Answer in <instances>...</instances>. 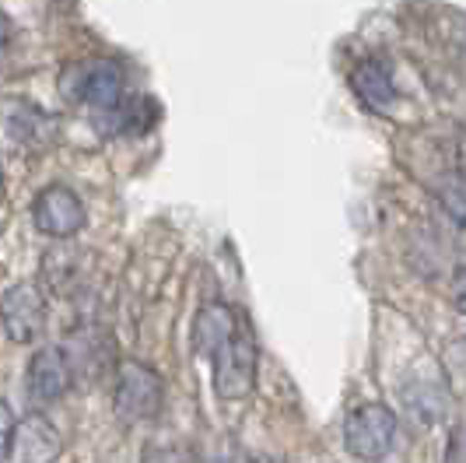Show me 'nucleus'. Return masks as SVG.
Wrapping results in <instances>:
<instances>
[{
  "label": "nucleus",
  "mask_w": 466,
  "mask_h": 463,
  "mask_svg": "<svg viewBox=\"0 0 466 463\" xmlns=\"http://www.w3.org/2000/svg\"><path fill=\"white\" fill-rule=\"evenodd\" d=\"M70 390V362L64 347H39L25 372V394L32 404H56Z\"/></svg>",
  "instance_id": "423d86ee"
},
{
  "label": "nucleus",
  "mask_w": 466,
  "mask_h": 463,
  "mask_svg": "<svg viewBox=\"0 0 466 463\" xmlns=\"http://www.w3.org/2000/svg\"><path fill=\"white\" fill-rule=\"evenodd\" d=\"M257 386V345L242 326L232 345L214 355V390L221 400H242Z\"/></svg>",
  "instance_id": "7ed1b4c3"
},
{
  "label": "nucleus",
  "mask_w": 466,
  "mask_h": 463,
  "mask_svg": "<svg viewBox=\"0 0 466 463\" xmlns=\"http://www.w3.org/2000/svg\"><path fill=\"white\" fill-rule=\"evenodd\" d=\"M0 186H4V162H0Z\"/></svg>",
  "instance_id": "2eb2a0df"
},
{
  "label": "nucleus",
  "mask_w": 466,
  "mask_h": 463,
  "mask_svg": "<svg viewBox=\"0 0 466 463\" xmlns=\"http://www.w3.org/2000/svg\"><path fill=\"white\" fill-rule=\"evenodd\" d=\"M165 383L155 369H147L144 362H123L116 376V415L127 425L151 421L162 411Z\"/></svg>",
  "instance_id": "f03ea898"
},
{
  "label": "nucleus",
  "mask_w": 466,
  "mask_h": 463,
  "mask_svg": "<svg viewBox=\"0 0 466 463\" xmlns=\"http://www.w3.org/2000/svg\"><path fill=\"white\" fill-rule=\"evenodd\" d=\"M400 421L386 404H361L344 421V446L354 460L379 463L393 453Z\"/></svg>",
  "instance_id": "f257e3e1"
},
{
  "label": "nucleus",
  "mask_w": 466,
  "mask_h": 463,
  "mask_svg": "<svg viewBox=\"0 0 466 463\" xmlns=\"http://www.w3.org/2000/svg\"><path fill=\"white\" fill-rule=\"evenodd\" d=\"M0 324L7 330L11 341L28 345L43 334L46 326V295L35 281H18L15 288L4 292L0 299Z\"/></svg>",
  "instance_id": "20e7f679"
},
{
  "label": "nucleus",
  "mask_w": 466,
  "mask_h": 463,
  "mask_svg": "<svg viewBox=\"0 0 466 463\" xmlns=\"http://www.w3.org/2000/svg\"><path fill=\"white\" fill-rule=\"evenodd\" d=\"M15 428H18V417H15V411H11L7 400H0V460H7V453H11Z\"/></svg>",
  "instance_id": "ddd939ff"
},
{
  "label": "nucleus",
  "mask_w": 466,
  "mask_h": 463,
  "mask_svg": "<svg viewBox=\"0 0 466 463\" xmlns=\"http://www.w3.org/2000/svg\"><path fill=\"white\" fill-rule=\"evenodd\" d=\"M452 302H456V309L466 316V263L456 267V281H452Z\"/></svg>",
  "instance_id": "4468645a"
},
{
  "label": "nucleus",
  "mask_w": 466,
  "mask_h": 463,
  "mask_svg": "<svg viewBox=\"0 0 466 463\" xmlns=\"http://www.w3.org/2000/svg\"><path fill=\"white\" fill-rule=\"evenodd\" d=\"M0 127L7 130V138L15 140V144H43V140L53 134V119H49L43 109L22 102V98L4 102V109H0Z\"/></svg>",
  "instance_id": "9b49d317"
},
{
  "label": "nucleus",
  "mask_w": 466,
  "mask_h": 463,
  "mask_svg": "<svg viewBox=\"0 0 466 463\" xmlns=\"http://www.w3.org/2000/svg\"><path fill=\"white\" fill-rule=\"evenodd\" d=\"M0 232H4V221H0Z\"/></svg>",
  "instance_id": "dca6fc26"
},
{
  "label": "nucleus",
  "mask_w": 466,
  "mask_h": 463,
  "mask_svg": "<svg viewBox=\"0 0 466 463\" xmlns=\"http://www.w3.org/2000/svg\"><path fill=\"white\" fill-rule=\"evenodd\" d=\"M350 88L372 113H386L397 102L393 74H390V67L382 60H361L358 67L350 70Z\"/></svg>",
  "instance_id": "9d476101"
},
{
  "label": "nucleus",
  "mask_w": 466,
  "mask_h": 463,
  "mask_svg": "<svg viewBox=\"0 0 466 463\" xmlns=\"http://www.w3.org/2000/svg\"><path fill=\"white\" fill-rule=\"evenodd\" d=\"M238 330H242V326H238L235 309L221 305V302H210V305H204V309L197 313V324H193V345H197L200 355L214 358L221 347L232 345Z\"/></svg>",
  "instance_id": "1a4fd4ad"
},
{
  "label": "nucleus",
  "mask_w": 466,
  "mask_h": 463,
  "mask_svg": "<svg viewBox=\"0 0 466 463\" xmlns=\"http://www.w3.org/2000/svg\"><path fill=\"white\" fill-rule=\"evenodd\" d=\"M32 221L35 229L49 235V239H70L85 229L88 221V211L81 204V197L67 190V186H46L35 204H32Z\"/></svg>",
  "instance_id": "39448f33"
},
{
  "label": "nucleus",
  "mask_w": 466,
  "mask_h": 463,
  "mask_svg": "<svg viewBox=\"0 0 466 463\" xmlns=\"http://www.w3.org/2000/svg\"><path fill=\"white\" fill-rule=\"evenodd\" d=\"M77 98L95 109H113L123 98V70L113 60H92L77 70Z\"/></svg>",
  "instance_id": "6e6552de"
},
{
  "label": "nucleus",
  "mask_w": 466,
  "mask_h": 463,
  "mask_svg": "<svg viewBox=\"0 0 466 463\" xmlns=\"http://www.w3.org/2000/svg\"><path fill=\"white\" fill-rule=\"evenodd\" d=\"M64 453V436L46 415H28L15 428L7 463H56Z\"/></svg>",
  "instance_id": "0eeeda50"
},
{
  "label": "nucleus",
  "mask_w": 466,
  "mask_h": 463,
  "mask_svg": "<svg viewBox=\"0 0 466 463\" xmlns=\"http://www.w3.org/2000/svg\"><path fill=\"white\" fill-rule=\"evenodd\" d=\"M403 407L418 425H439L449 411V394L435 379H410L403 386Z\"/></svg>",
  "instance_id": "f8f14e48"
}]
</instances>
